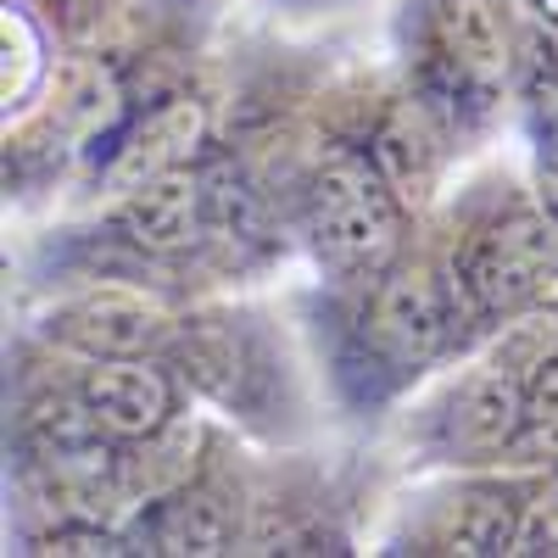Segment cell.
<instances>
[{"label": "cell", "mask_w": 558, "mask_h": 558, "mask_svg": "<svg viewBox=\"0 0 558 558\" xmlns=\"http://www.w3.org/2000/svg\"><path fill=\"white\" fill-rule=\"evenodd\" d=\"M202 146H207V107L196 96H173V101L151 107L112 146L101 184L112 196H129V191H140V184H151L173 168H196Z\"/></svg>", "instance_id": "obj_10"}, {"label": "cell", "mask_w": 558, "mask_h": 558, "mask_svg": "<svg viewBox=\"0 0 558 558\" xmlns=\"http://www.w3.org/2000/svg\"><path fill=\"white\" fill-rule=\"evenodd\" d=\"M531 368H536V357L520 363L508 352L475 363L470 375L441 397V408L430 418L436 452L452 458V463H497V458H508L514 430H520V413H525Z\"/></svg>", "instance_id": "obj_6"}, {"label": "cell", "mask_w": 558, "mask_h": 558, "mask_svg": "<svg viewBox=\"0 0 558 558\" xmlns=\"http://www.w3.org/2000/svg\"><path fill=\"white\" fill-rule=\"evenodd\" d=\"M413 96L447 129H470L497 112L520 84L514 39L497 0H425L413 17Z\"/></svg>", "instance_id": "obj_2"}, {"label": "cell", "mask_w": 558, "mask_h": 558, "mask_svg": "<svg viewBox=\"0 0 558 558\" xmlns=\"http://www.w3.org/2000/svg\"><path fill=\"white\" fill-rule=\"evenodd\" d=\"M302 229L307 246L318 257V268L336 286H375V279L402 257V229H408V207L386 184V173L375 168L368 146H336L324 151L307 173L302 191Z\"/></svg>", "instance_id": "obj_3"}, {"label": "cell", "mask_w": 558, "mask_h": 558, "mask_svg": "<svg viewBox=\"0 0 558 558\" xmlns=\"http://www.w3.org/2000/svg\"><path fill=\"white\" fill-rule=\"evenodd\" d=\"M123 112V89L112 78V68L101 62H89L78 68L68 84H62V96H57V118L68 123V134L78 140V146H89L96 134H107V123Z\"/></svg>", "instance_id": "obj_15"}, {"label": "cell", "mask_w": 558, "mask_h": 558, "mask_svg": "<svg viewBox=\"0 0 558 558\" xmlns=\"http://www.w3.org/2000/svg\"><path fill=\"white\" fill-rule=\"evenodd\" d=\"M558 553V470H542V481L531 486V520H525V542L520 553Z\"/></svg>", "instance_id": "obj_17"}, {"label": "cell", "mask_w": 558, "mask_h": 558, "mask_svg": "<svg viewBox=\"0 0 558 558\" xmlns=\"http://www.w3.org/2000/svg\"><path fill=\"white\" fill-rule=\"evenodd\" d=\"M45 336H51L62 352H78L84 363L96 357H140V352H162L173 347L179 324L173 313L129 286H101L84 291L73 302H62L51 318H45Z\"/></svg>", "instance_id": "obj_7"}, {"label": "cell", "mask_w": 558, "mask_h": 558, "mask_svg": "<svg viewBox=\"0 0 558 558\" xmlns=\"http://www.w3.org/2000/svg\"><path fill=\"white\" fill-rule=\"evenodd\" d=\"M235 536H241V502L213 481H184L151 497L129 531L140 553H191V558L229 553Z\"/></svg>", "instance_id": "obj_9"}, {"label": "cell", "mask_w": 558, "mask_h": 558, "mask_svg": "<svg viewBox=\"0 0 558 558\" xmlns=\"http://www.w3.org/2000/svg\"><path fill=\"white\" fill-rule=\"evenodd\" d=\"M447 268L475 324L520 318L558 286V213L547 202L502 207L463 235Z\"/></svg>", "instance_id": "obj_4"}, {"label": "cell", "mask_w": 558, "mask_h": 558, "mask_svg": "<svg viewBox=\"0 0 558 558\" xmlns=\"http://www.w3.org/2000/svg\"><path fill=\"white\" fill-rule=\"evenodd\" d=\"M73 402L84 418L118 447L157 441L162 430L179 425V402H184V375L162 363V352H140V357H96L84 363V375L73 386Z\"/></svg>", "instance_id": "obj_5"}, {"label": "cell", "mask_w": 558, "mask_h": 558, "mask_svg": "<svg viewBox=\"0 0 558 558\" xmlns=\"http://www.w3.org/2000/svg\"><path fill=\"white\" fill-rule=\"evenodd\" d=\"M118 235L134 246V252H146V257H184V252H196L207 241V229H213V191H207V179L196 168H173L151 184H140V191L118 196Z\"/></svg>", "instance_id": "obj_8"}, {"label": "cell", "mask_w": 558, "mask_h": 558, "mask_svg": "<svg viewBox=\"0 0 558 558\" xmlns=\"http://www.w3.org/2000/svg\"><path fill=\"white\" fill-rule=\"evenodd\" d=\"M514 39L520 84L536 101H558V0H497Z\"/></svg>", "instance_id": "obj_13"}, {"label": "cell", "mask_w": 558, "mask_h": 558, "mask_svg": "<svg viewBox=\"0 0 558 558\" xmlns=\"http://www.w3.org/2000/svg\"><path fill=\"white\" fill-rule=\"evenodd\" d=\"M39 553H129V536H118L96 520H62L39 536Z\"/></svg>", "instance_id": "obj_16"}, {"label": "cell", "mask_w": 558, "mask_h": 558, "mask_svg": "<svg viewBox=\"0 0 558 558\" xmlns=\"http://www.w3.org/2000/svg\"><path fill=\"white\" fill-rule=\"evenodd\" d=\"M525 520H531V486L486 475V481H470L447 497L430 542H436V553H470V558L520 553Z\"/></svg>", "instance_id": "obj_11"}, {"label": "cell", "mask_w": 558, "mask_h": 558, "mask_svg": "<svg viewBox=\"0 0 558 558\" xmlns=\"http://www.w3.org/2000/svg\"><path fill=\"white\" fill-rule=\"evenodd\" d=\"M463 324L475 318L458 296L452 268L430 257H397L375 286L357 291L341 347V380L363 402L397 397L458 347Z\"/></svg>", "instance_id": "obj_1"}, {"label": "cell", "mask_w": 558, "mask_h": 558, "mask_svg": "<svg viewBox=\"0 0 558 558\" xmlns=\"http://www.w3.org/2000/svg\"><path fill=\"white\" fill-rule=\"evenodd\" d=\"M542 191H547V207L558 213V107L547 112V129H542Z\"/></svg>", "instance_id": "obj_18"}, {"label": "cell", "mask_w": 558, "mask_h": 558, "mask_svg": "<svg viewBox=\"0 0 558 558\" xmlns=\"http://www.w3.org/2000/svg\"><path fill=\"white\" fill-rule=\"evenodd\" d=\"M447 123L418 101V96H402L380 112L375 134H368V157L386 173V184L402 196V207H425L436 179H441V157H447Z\"/></svg>", "instance_id": "obj_12"}, {"label": "cell", "mask_w": 558, "mask_h": 558, "mask_svg": "<svg viewBox=\"0 0 558 558\" xmlns=\"http://www.w3.org/2000/svg\"><path fill=\"white\" fill-rule=\"evenodd\" d=\"M502 463H520V470H558V352L536 357L531 380H525V413L514 447Z\"/></svg>", "instance_id": "obj_14"}]
</instances>
